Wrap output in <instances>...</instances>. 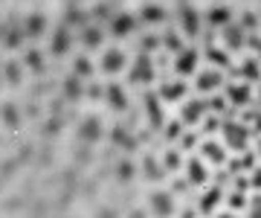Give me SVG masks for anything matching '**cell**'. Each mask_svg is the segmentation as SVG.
Masks as SVG:
<instances>
[{"mask_svg": "<svg viewBox=\"0 0 261 218\" xmlns=\"http://www.w3.org/2000/svg\"><path fill=\"white\" fill-rule=\"evenodd\" d=\"M160 163H163V169H166V175H168V172L180 169V166H183L186 160L180 157V152H177V149H171V152H166L163 157H160Z\"/></svg>", "mask_w": 261, "mask_h": 218, "instance_id": "obj_25", "label": "cell"}, {"mask_svg": "<svg viewBox=\"0 0 261 218\" xmlns=\"http://www.w3.org/2000/svg\"><path fill=\"white\" fill-rule=\"evenodd\" d=\"M70 41H73V29L67 27V23H61V27L53 32L49 47H53V53H56V56H64L67 50H70Z\"/></svg>", "mask_w": 261, "mask_h": 218, "instance_id": "obj_18", "label": "cell"}, {"mask_svg": "<svg viewBox=\"0 0 261 218\" xmlns=\"http://www.w3.org/2000/svg\"><path fill=\"white\" fill-rule=\"evenodd\" d=\"M82 93H84V87H82V82H79V76H70L64 82V96L67 99H79Z\"/></svg>", "mask_w": 261, "mask_h": 218, "instance_id": "obj_29", "label": "cell"}, {"mask_svg": "<svg viewBox=\"0 0 261 218\" xmlns=\"http://www.w3.org/2000/svg\"><path fill=\"white\" fill-rule=\"evenodd\" d=\"M206 20H209L212 27H221V29H224L226 23H229V9H226V6H218V9L209 12V18H206Z\"/></svg>", "mask_w": 261, "mask_h": 218, "instance_id": "obj_27", "label": "cell"}, {"mask_svg": "<svg viewBox=\"0 0 261 218\" xmlns=\"http://www.w3.org/2000/svg\"><path fill=\"white\" fill-rule=\"evenodd\" d=\"M6 82L9 85H20V64L18 61H9L6 64Z\"/></svg>", "mask_w": 261, "mask_h": 218, "instance_id": "obj_35", "label": "cell"}, {"mask_svg": "<svg viewBox=\"0 0 261 218\" xmlns=\"http://www.w3.org/2000/svg\"><path fill=\"white\" fill-rule=\"evenodd\" d=\"M247 218H261V192L250 195V201H247Z\"/></svg>", "mask_w": 261, "mask_h": 218, "instance_id": "obj_33", "label": "cell"}, {"mask_svg": "<svg viewBox=\"0 0 261 218\" xmlns=\"http://www.w3.org/2000/svg\"><path fill=\"white\" fill-rule=\"evenodd\" d=\"M224 38H226V50L244 47V32L235 27V23H226V27H224Z\"/></svg>", "mask_w": 261, "mask_h": 218, "instance_id": "obj_22", "label": "cell"}, {"mask_svg": "<svg viewBox=\"0 0 261 218\" xmlns=\"http://www.w3.org/2000/svg\"><path fill=\"white\" fill-rule=\"evenodd\" d=\"M73 76H79V79H90L93 76V64H90V58H84V56L73 58Z\"/></svg>", "mask_w": 261, "mask_h": 218, "instance_id": "obj_23", "label": "cell"}, {"mask_svg": "<svg viewBox=\"0 0 261 218\" xmlns=\"http://www.w3.org/2000/svg\"><path fill=\"white\" fill-rule=\"evenodd\" d=\"M105 102H108V108L111 111H125L128 108V93H125V87L119 85V82H111V85L105 87Z\"/></svg>", "mask_w": 261, "mask_h": 218, "instance_id": "obj_15", "label": "cell"}, {"mask_svg": "<svg viewBox=\"0 0 261 218\" xmlns=\"http://www.w3.org/2000/svg\"><path fill=\"white\" fill-rule=\"evenodd\" d=\"M128 82L130 85H151L154 82V61H151L145 53L134 58V64H130V73H128Z\"/></svg>", "mask_w": 261, "mask_h": 218, "instance_id": "obj_5", "label": "cell"}, {"mask_svg": "<svg viewBox=\"0 0 261 218\" xmlns=\"http://www.w3.org/2000/svg\"><path fill=\"white\" fill-rule=\"evenodd\" d=\"M108 23H111V35H116V38H128V35H134V29H137V18L128 15V12L113 15Z\"/></svg>", "mask_w": 261, "mask_h": 218, "instance_id": "obj_14", "label": "cell"}, {"mask_svg": "<svg viewBox=\"0 0 261 218\" xmlns=\"http://www.w3.org/2000/svg\"><path fill=\"white\" fill-rule=\"evenodd\" d=\"M197 64H200V53L195 47H183L174 58V73L180 79H189L192 73H197Z\"/></svg>", "mask_w": 261, "mask_h": 218, "instance_id": "obj_8", "label": "cell"}, {"mask_svg": "<svg viewBox=\"0 0 261 218\" xmlns=\"http://www.w3.org/2000/svg\"><path fill=\"white\" fill-rule=\"evenodd\" d=\"M99 67H102L105 76H119L122 70L128 67V56L119 47H108L102 53V58H99Z\"/></svg>", "mask_w": 261, "mask_h": 218, "instance_id": "obj_6", "label": "cell"}, {"mask_svg": "<svg viewBox=\"0 0 261 218\" xmlns=\"http://www.w3.org/2000/svg\"><path fill=\"white\" fill-rule=\"evenodd\" d=\"M241 70H244V79H247V82H252V79H261V64H255V61H247Z\"/></svg>", "mask_w": 261, "mask_h": 218, "instance_id": "obj_36", "label": "cell"}, {"mask_svg": "<svg viewBox=\"0 0 261 218\" xmlns=\"http://www.w3.org/2000/svg\"><path fill=\"white\" fill-rule=\"evenodd\" d=\"M3 38H6V47H12V50H15V47H18V44H20V38H23V29L12 27L9 32H6V35H3Z\"/></svg>", "mask_w": 261, "mask_h": 218, "instance_id": "obj_37", "label": "cell"}, {"mask_svg": "<svg viewBox=\"0 0 261 218\" xmlns=\"http://www.w3.org/2000/svg\"><path fill=\"white\" fill-rule=\"evenodd\" d=\"M116 178H119V180H130V178H134V163H130V160H119V163H116Z\"/></svg>", "mask_w": 261, "mask_h": 218, "instance_id": "obj_34", "label": "cell"}, {"mask_svg": "<svg viewBox=\"0 0 261 218\" xmlns=\"http://www.w3.org/2000/svg\"><path fill=\"white\" fill-rule=\"evenodd\" d=\"M247 201H250V195H247V189H235L232 195H226V204H229V209H247Z\"/></svg>", "mask_w": 261, "mask_h": 218, "instance_id": "obj_26", "label": "cell"}, {"mask_svg": "<svg viewBox=\"0 0 261 218\" xmlns=\"http://www.w3.org/2000/svg\"><path fill=\"white\" fill-rule=\"evenodd\" d=\"M206 58H209L218 70H226V67H229V56L224 53V47H209L206 50Z\"/></svg>", "mask_w": 261, "mask_h": 218, "instance_id": "obj_24", "label": "cell"}, {"mask_svg": "<svg viewBox=\"0 0 261 218\" xmlns=\"http://www.w3.org/2000/svg\"><path fill=\"white\" fill-rule=\"evenodd\" d=\"M44 27H47V18L44 15H29L23 20V35L27 38H41L44 35Z\"/></svg>", "mask_w": 261, "mask_h": 218, "instance_id": "obj_20", "label": "cell"}, {"mask_svg": "<svg viewBox=\"0 0 261 218\" xmlns=\"http://www.w3.org/2000/svg\"><path fill=\"white\" fill-rule=\"evenodd\" d=\"M157 47H160V38H154V35H145V38H140V50H145V53H154Z\"/></svg>", "mask_w": 261, "mask_h": 218, "instance_id": "obj_38", "label": "cell"}, {"mask_svg": "<svg viewBox=\"0 0 261 218\" xmlns=\"http://www.w3.org/2000/svg\"><path fill=\"white\" fill-rule=\"evenodd\" d=\"M75 134H79V140L82 142H99L102 140V119L99 116H84L82 123H79V128H75Z\"/></svg>", "mask_w": 261, "mask_h": 218, "instance_id": "obj_12", "label": "cell"}, {"mask_svg": "<svg viewBox=\"0 0 261 218\" xmlns=\"http://www.w3.org/2000/svg\"><path fill=\"white\" fill-rule=\"evenodd\" d=\"M79 41H82L84 50H99L105 41V32L96 23H87V27H82V32H79Z\"/></svg>", "mask_w": 261, "mask_h": 218, "instance_id": "obj_17", "label": "cell"}, {"mask_svg": "<svg viewBox=\"0 0 261 218\" xmlns=\"http://www.w3.org/2000/svg\"><path fill=\"white\" fill-rule=\"evenodd\" d=\"M206 116H209V102H203V99H192V102L183 105V111H180V123L183 125H197V123H203Z\"/></svg>", "mask_w": 261, "mask_h": 218, "instance_id": "obj_10", "label": "cell"}, {"mask_svg": "<svg viewBox=\"0 0 261 218\" xmlns=\"http://www.w3.org/2000/svg\"><path fill=\"white\" fill-rule=\"evenodd\" d=\"M145 108H148L151 114V123L160 125L163 123V116H160V102H157V93H145Z\"/></svg>", "mask_w": 261, "mask_h": 218, "instance_id": "obj_28", "label": "cell"}, {"mask_svg": "<svg viewBox=\"0 0 261 218\" xmlns=\"http://www.w3.org/2000/svg\"><path fill=\"white\" fill-rule=\"evenodd\" d=\"M250 186L261 192V166H255V169L250 172Z\"/></svg>", "mask_w": 261, "mask_h": 218, "instance_id": "obj_39", "label": "cell"}, {"mask_svg": "<svg viewBox=\"0 0 261 218\" xmlns=\"http://www.w3.org/2000/svg\"><path fill=\"white\" fill-rule=\"evenodd\" d=\"M0 116H3V123L9 125V128H18V111H15V105H3Z\"/></svg>", "mask_w": 261, "mask_h": 218, "instance_id": "obj_32", "label": "cell"}, {"mask_svg": "<svg viewBox=\"0 0 261 218\" xmlns=\"http://www.w3.org/2000/svg\"><path fill=\"white\" fill-rule=\"evenodd\" d=\"M221 142L226 146V152H235V154L250 152L252 128L244 119H224L221 123Z\"/></svg>", "mask_w": 261, "mask_h": 218, "instance_id": "obj_1", "label": "cell"}, {"mask_svg": "<svg viewBox=\"0 0 261 218\" xmlns=\"http://www.w3.org/2000/svg\"><path fill=\"white\" fill-rule=\"evenodd\" d=\"M142 175L148 180H160L166 175V169H163V163H160L154 154H145V157H142Z\"/></svg>", "mask_w": 261, "mask_h": 218, "instance_id": "obj_21", "label": "cell"}, {"mask_svg": "<svg viewBox=\"0 0 261 218\" xmlns=\"http://www.w3.org/2000/svg\"><path fill=\"white\" fill-rule=\"evenodd\" d=\"M215 218H241L238 212H232V209H224V212H218Z\"/></svg>", "mask_w": 261, "mask_h": 218, "instance_id": "obj_43", "label": "cell"}, {"mask_svg": "<svg viewBox=\"0 0 261 218\" xmlns=\"http://www.w3.org/2000/svg\"><path fill=\"white\" fill-rule=\"evenodd\" d=\"M195 87L200 90V93H215V90H224V87H226L224 70H218V67H206V70H197Z\"/></svg>", "mask_w": 261, "mask_h": 218, "instance_id": "obj_3", "label": "cell"}, {"mask_svg": "<svg viewBox=\"0 0 261 218\" xmlns=\"http://www.w3.org/2000/svg\"><path fill=\"white\" fill-rule=\"evenodd\" d=\"M163 44L171 47V53H180L183 50V38H180V29H168L166 35H163Z\"/></svg>", "mask_w": 261, "mask_h": 218, "instance_id": "obj_30", "label": "cell"}, {"mask_svg": "<svg viewBox=\"0 0 261 218\" xmlns=\"http://www.w3.org/2000/svg\"><path fill=\"white\" fill-rule=\"evenodd\" d=\"M200 160L206 166H226L229 163V152L221 140H203L200 142Z\"/></svg>", "mask_w": 261, "mask_h": 218, "instance_id": "obj_4", "label": "cell"}, {"mask_svg": "<svg viewBox=\"0 0 261 218\" xmlns=\"http://www.w3.org/2000/svg\"><path fill=\"white\" fill-rule=\"evenodd\" d=\"M148 209L157 218H171L177 212V201L168 189H151L148 192Z\"/></svg>", "mask_w": 261, "mask_h": 218, "instance_id": "obj_2", "label": "cell"}, {"mask_svg": "<svg viewBox=\"0 0 261 218\" xmlns=\"http://www.w3.org/2000/svg\"><path fill=\"white\" fill-rule=\"evenodd\" d=\"M224 189L221 186H209V189L203 192V198H200V204H197V212H203V215H215V209L221 207V201H224Z\"/></svg>", "mask_w": 261, "mask_h": 218, "instance_id": "obj_16", "label": "cell"}, {"mask_svg": "<svg viewBox=\"0 0 261 218\" xmlns=\"http://www.w3.org/2000/svg\"><path fill=\"white\" fill-rule=\"evenodd\" d=\"M258 102H261V87H258Z\"/></svg>", "mask_w": 261, "mask_h": 218, "instance_id": "obj_45", "label": "cell"}, {"mask_svg": "<svg viewBox=\"0 0 261 218\" xmlns=\"http://www.w3.org/2000/svg\"><path fill=\"white\" fill-rule=\"evenodd\" d=\"M183 172H186L189 189H197V186H203L206 180H209V166H206L200 157H189V160L183 163Z\"/></svg>", "mask_w": 261, "mask_h": 218, "instance_id": "obj_9", "label": "cell"}, {"mask_svg": "<svg viewBox=\"0 0 261 218\" xmlns=\"http://www.w3.org/2000/svg\"><path fill=\"white\" fill-rule=\"evenodd\" d=\"M186 93H189L186 79H171V82H163V85H160L157 99L160 102H180Z\"/></svg>", "mask_w": 261, "mask_h": 218, "instance_id": "obj_13", "label": "cell"}, {"mask_svg": "<svg viewBox=\"0 0 261 218\" xmlns=\"http://www.w3.org/2000/svg\"><path fill=\"white\" fill-rule=\"evenodd\" d=\"M224 102L238 108V111H244V108L252 102V87L247 85V82H238V85L232 82V85H226L224 87Z\"/></svg>", "mask_w": 261, "mask_h": 218, "instance_id": "obj_7", "label": "cell"}, {"mask_svg": "<svg viewBox=\"0 0 261 218\" xmlns=\"http://www.w3.org/2000/svg\"><path fill=\"white\" fill-rule=\"evenodd\" d=\"M87 93H90V99H102V96H105V87L90 85V87H87Z\"/></svg>", "mask_w": 261, "mask_h": 218, "instance_id": "obj_41", "label": "cell"}, {"mask_svg": "<svg viewBox=\"0 0 261 218\" xmlns=\"http://www.w3.org/2000/svg\"><path fill=\"white\" fill-rule=\"evenodd\" d=\"M180 35H186V38H197L200 32H203V20H200V15H197L195 9H189V6H183L180 9Z\"/></svg>", "mask_w": 261, "mask_h": 218, "instance_id": "obj_11", "label": "cell"}, {"mask_svg": "<svg viewBox=\"0 0 261 218\" xmlns=\"http://www.w3.org/2000/svg\"><path fill=\"white\" fill-rule=\"evenodd\" d=\"M140 20L145 23V27H151V23H163V20H166V9L157 6V3H145V6L140 9Z\"/></svg>", "mask_w": 261, "mask_h": 218, "instance_id": "obj_19", "label": "cell"}, {"mask_svg": "<svg viewBox=\"0 0 261 218\" xmlns=\"http://www.w3.org/2000/svg\"><path fill=\"white\" fill-rule=\"evenodd\" d=\"M93 18H108V20H111L113 15H111V9H108V6H96V9H93Z\"/></svg>", "mask_w": 261, "mask_h": 218, "instance_id": "obj_40", "label": "cell"}, {"mask_svg": "<svg viewBox=\"0 0 261 218\" xmlns=\"http://www.w3.org/2000/svg\"><path fill=\"white\" fill-rule=\"evenodd\" d=\"M180 212H183L180 218H195V215H197V209H192V207H183Z\"/></svg>", "mask_w": 261, "mask_h": 218, "instance_id": "obj_42", "label": "cell"}, {"mask_svg": "<svg viewBox=\"0 0 261 218\" xmlns=\"http://www.w3.org/2000/svg\"><path fill=\"white\" fill-rule=\"evenodd\" d=\"M130 218H142V209H134V212H130Z\"/></svg>", "mask_w": 261, "mask_h": 218, "instance_id": "obj_44", "label": "cell"}, {"mask_svg": "<svg viewBox=\"0 0 261 218\" xmlns=\"http://www.w3.org/2000/svg\"><path fill=\"white\" fill-rule=\"evenodd\" d=\"M23 64H27L32 73H41V70H44V58H41L38 50H29L27 56H23Z\"/></svg>", "mask_w": 261, "mask_h": 218, "instance_id": "obj_31", "label": "cell"}]
</instances>
